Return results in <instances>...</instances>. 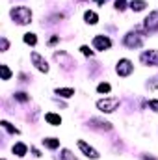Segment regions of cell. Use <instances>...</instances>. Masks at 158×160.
<instances>
[{
    "label": "cell",
    "instance_id": "6da1fadb",
    "mask_svg": "<svg viewBox=\"0 0 158 160\" xmlns=\"http://www.w3.org/2000/svg\"><path fill=\"white\" fill-rule=\"evenodd\" d=\"M11 17H13V21L17 24H28L32 21V11L26 6H19V8L11 9Z\"/></svg>",
    "mask_w": 158,
    "mask_h": 160
},
{
    "label": "cell",
    "instance_id": "7a4b0ae2",
    "mask_svg": "<svg viewBox=\"0 0 158 160\" xmlns=\"http://www.w3.org/2000/svg\"><path fill=\"white\" fill-rule=\"evenodd\" d=\"M117 106H119V99H117V97H112V99H102V101H99V102H97V108H99L101 112H106V114L114 112Z\"/></svg>",
    "mask_w": 158,
    "mask_h": 160
},
{
    "label": "cell",
    "instance_id": "3957f363",
    "mask_svg": "<svg viewBox=\"0 0 158 160\" xmlns=\"http://www.w3.org/2000/svg\"><path fill=\"white\" fill-rule=\"evenodd\" d=\"M132 62L130 60H119L117 63V75L119 77H128L130 73H132Z\"/></svg>",
    "mask_w": 158,
    "mask_h": 160
},
{
    "label": "cell",
    "instance_id": "277c9868",
    "mask_svg": "<svg viewBox=\"0 0 158 160\" xmlns=\"http://www.w3.org/2000/svg\"><path fill=\"white\" fill-rule=\"evenodd\" d=\"M145 28H147L149 32L158 30V11H153V13L147 15V19H145Z\"/></svg>",
    "mask_w": 158,
    "mask_h": 160
},
{
    "label": "cell",
    "instance_id": "5b68a950",
    "mask_svg": "<svg viewBox=\"0 0 158 160\" xmlns=\"http://www.w3.org/2000/svg\"><path fill=\"white\" fill-rule=\"evenodd\" d=\"M141 62L145 65H158V50H149L141 54Z\"/></svg>",
    "mask_w": 158,
    "mask_h": 160
},
{
    "label": "cell",
    "instance_id": "8992f818",
    "mask_svg": "<svg viewBox=\"0 0 158 160\" xmlns=\"http://www.w3.org/2000/svg\"><path fill=\"white\" fill-rule=\"evenodd\" d=\"M110 45H112V41L104 36H95V39H93V47L97 50H106V48H110Z\"/></svg>",
    "mask_w": 158,
    "mask_h": 160
},
{
    "label": "cell",
    "instance_id": "52a82bcc",
    "mask_svg": "<svg viewBox=\"0 0 158 160\" xmlns=\"http://www.w3.org/2000/svg\"><path fill=\"white\" fill-rule=\"evenodd\" d=\"M78 149L86 155V157H89V158H99V153H97L93 147H89L84 140H78Z\"/></svg>",
    "mask_w": 158,
    "mask_h": 160
},
{
    "label": "cell",
    "instance_id": "ba28073f",
    "mask_svg": "<svg viewBox=\"0 0 158 160\" xmlns=\"http://www.w3.org/2000/svg\"><path fill=\"white\" fill-rule=\"evenodd\" d=\"M32 62H34V65H36L39 71H43V73H47V71H48V63H47V60H43V58H41V54L32 52Z\"/></svg>",
    "mask_w": 158,
    "mask_h": 160
},
{
    "label": "cell",
    "instance_id": "9c48e42d",
    "mask_svg": "<svg viewBox=\"0 0 158 160\" xmlns=\"http://www.w3.org/2000/svg\"><path fill=\"white\" fill-rule=\"evenodd\" d=\"M125 45H126V47H140V45H141V38H140L138 34H128V36L125 38Z\"/></svg>",
    "mask_w": 158,
    "mask_h": 160
},
{
    "label": "cell",
    "instance_id": "30bf717a",
    "mask_svg": "<svg viewBox=\"0 0 158 160\" xmlns=\"http://www.w3.org/2000/svg\"><path fill=\"white\" fill-rule=\"evenodd\" d=\"M56 93H58L60 97L69 99V97H73V95H75V89H71V88H58V89H56Z\"/></svg>",
    "mask_w": 158,
    "mask_h": 160
},
{
    "label": "cell",
    "instance_id": "8fae6325",
    "mask_svg": "<svg viewBox=\"0 0 158 160\" xmlns=\"http://www.w3.org/2000/svg\"><path fill=\"white\" fill-rule=\"evenodd\" d=\"M26 151H28V147H26L24 143H15V145H13V153H15L17 157H24Z\"/></svg>",
    "mask_w": 158,
    "mask_h": 160
},
{
    "label": "cell",
    "instance_id": "7c38bea8",
    "mask_svg": "<svg viewBox=\"0 0 158 160\" xmlns=\"http://www.w3.org/2000/svg\"><path fill=\"white\" fill-rule=\"evenodd\" d=\"M45 119H47V123H50V125H54V127H58V125L62 123V118L56 116V114H47Z\"/></svg>",
    "mask_w": 158,
    "mask_h": 160
},
{
    "label": "cell",
    "instance_id": "4fadbf2b",
    "mask_svg": "<svg viewBox=\"0 0 158 160\" xmlns=\"http://www.w3.org/2000/svg\"><path fill=\"white\" fill-rule=\"evenodd\" d=\"M84 19H86V22H87V24H97V21H99L97 13H93V11H86Z\"/></svg>",
    "mask_w": 158,
    "mask_h": 160
},
{
    "label": "cell",
    "instance_id": "5bb4252c",
    "mask_svg": "<svg viewBox=\"0 0 158 160\" xmlns=\"http://www.w3.org/2000/svg\"><path fill=\"white\" fill-rule=\"evenodd\" d=\"M145 6H147V4H145L143 0H132V2H130V8H132L134 11H141V9H145Z\"/></svg>",
    "mask_w": 158,
    "mask_h": 160
},
{
    "label": "cell",
    "instance_id": "9a60e30c",
    "mask_svg": "<svg viewBox=\"0 0 158 160\" xmlns=\"http://www.w3.org/2000/svg\"><path fill=\"white\" fill-rule=\"evenodd\" d=\"M43 143H45L48 149H56V147H60V140H56V138H47V140H43Z\"/></svg>",
    "mask_w": 158,
    "mask_h": 160
},
{
    "label": "cell",
    "instance_id": "2e32d148",
    "mask_svg": "<svg viewBox=\"0 0 158 160\" xmlns=\"http://www.w3.org/2000/svg\"><path fill=\"white\" fill-rule=\"evenodd\" d=\"M0 71H2V80H9V77H11V71L7 69V65H0Z\"/></svg>",
    "mask_w": 158,
    "mask_h": 160
},
{
    "label": "cell",
    "instance_id": "e0dca14e",
    "mask_svg": "<svg viewBox=\"0 0 158 160\" xmlns=\"http://www.w3.org/2000/svg\"><path fill=\"white\" fill-rule=\"evenodd\" d=\"M2 127H4L7 132H11V134H17V132H19V130H17V128H15L11 123H7V121H2Z\"/></svg>",
    "mask_w": 158,
    "mask_h": 160
},
{
    "label": "cell",
    "instance_id": "ac0fdd59",
    "mask_svg": "<svg viewBox=\"0 0 158 160\" xmlns=\"http://www.w3.org/2000/svg\"><path fill=\"white\" fill-rule=\"evenodd\" d=\"M24 43H28V45H36V43H37V38H36L34 34H24Z\"/></svg>",
    "mask_w": 158,
    "mask_h": 160
},
{
    "label": "cell",
    "instance_id": "d6986e66",
    "mask_svg": "<svg viewBox=\"0 0 158 160\" xmlns=\"http://www.w3.org/2000/svg\"><path fill=\"white\" fill-rule=\"evenodd\" d=\"M97 91H99V93H108V91H110V84H108V82H102V84H99Z\"/></svg>",
    "mask_w": 158,
    "mask_h": 160
},
{
    "label": "cell",
    "instance_id": "ffe728a7",
    "mask_svg": "<svg viewBox=\"0 0 158 160\" xmlns=\"http://www.w3.org/2000/svg\"><path fill=\"white\" fill-rule=\"evenodd\" d=\"M62 160H78V158H75V155H71V151L63 149L62 151Z\"/></svg>",
    "mask_w": 158,
    "mask_h": 160
},
{
    "label": "cell",
    "instance_id": "44dd1931",
    "mask_svg": "<svg viewBox=\"0 0 158 160\" xmlns=\"http://www.w3.org/2000/svg\"><path fill=\"white\" fill-rule=\"evenodd\" d=\"M116 8H117V9H125V8H126V2H125V0H117V2H116Z\"/></svg>",
    "mask_w": 158,
    "mask_h": 160
},
{
    "label": "cell",
    "instance_id": "7402d4cb",
    "mask_svg": "<svg viewBox=\"0 0 158 160\" xmlns=\"http://www.w3.org/2000/svg\"><path fill=\"white\" fill-rule=\"evenodd\" d=\"M149 108L155 110V112H158V101H149Z\"/></svg>",
    "mask_w": 158,
    "mask_h": 160
},
{
    "label": "cell",
    "instance_id": "603a6c76",
    "mask_svg": "<svg viewBox=\"0 0 158 160\" xmlns=\"http://www.w3.org/2000/svg\"><path fill=\"white\" fill-rule=\"evenodd\" d=\"M80 50H82V54H84V56H91V54H93V52L89 50V47H82Z\"/></svg>",
    "mask_w": 158,
    "mask_h": 160
},
{
    "label": "cell",
    "instance_id": "cb8c5ba5",
    "mask_svg": "<svg viewBox=\"0 0 158 160\" xmlns=\"http://www.w3.org/2000/svg\"><path fill=\"white\" fill-rule=\"evenodd\" d=\"M149 88H153V89H155V88H158V77H156V78H153L151 82H149Z\"/></svg>",
    "mask_w": 158,
    "mask_h": 160
},
{
    "label": "cell",
    "instance_id": "d4e9b609",
    "mask_svg": "<svg viewBox=\"0 0 158 160\" xmlns=\"http://www.w3.org/2000/svg\"><path fill=\"white\" fill-rule=\"evenodd\" d=\"M15 97H17L19 101H26V99H28V97H26V93H17Z\"/></svg>",
    "mask_w": 158,
    "mask_h": 160
},
{
    "label": "cell",
    "instance_id": "484cf974",
    "mask_svg": "<svg viewBox=\"0 0 158 160\" xmlns=\"http://www.w3.org/2000/svg\"><path fill=\"white\" fill-rule=\"evenodd\" d=\"M2 50H7V41L2 39Z\"/></svg>",
    "mask_w": 158,
    "mask_h": 160
},
{
    "label": "cell",
    "instance_id": "4316f807",
    "mask_svg": "<svg viewBox=\"0 0 158 160\" xmlns=\"http://www.w3.org/2000/svg\"><path fill=\"white\" fill-rule=\"evenodd\" d=\"M95 2H97V4H102V2H104V0H95Z\"/></svg>",
    "mask_w": 158,
    "mask_h": 160
},
{
    "label": "cell",
    "instance_id": "83f0119b",
    "mask_svg": "<svg viewBox=\"0 0 158 160\" xmlns=\"http://www.w3.org/2000/svg\"><path fill=\"white\" fill-rule=\"evenodd\" d=\"M2 160H6V158H2Z\"/></svg>",
    "mask_w": 158,
    "mask_h": 160
}]
</instances>
